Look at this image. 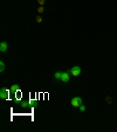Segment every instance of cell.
<instances>
[{
  "mask_svg": "<svg viewBox=\"0 0 117 132\" xmlns=\"http://www.w3.org/2000/svg\"><path fill=\"white\" fill-rule=\"evenodd\" d=\"M70 104H72L73 107H79V106L82 104L81 97H79V96H76V97H73L72 100H70Z\"/></svg>",
  "mask_w": 117,
  "mask_h": 132,
  "instance_id": "6da1fadb",
  "label": "cell"
},
{
  "mask_svg": "<svg viewBox=\"0 0 117 132\" xmlns=\"http://www.w3.org/2000/svg\"><path fill=\"white\" fill-rule=\"evenodd\" d=\"M35 19H36V21H37V23H41V21H42V18L40 17V16H37Z\"/></svg>",
  "mask_w": 117,
  "mask_h": 132,
  "instance_id": "8fae6325",
  "label": "cell"
},
{
  "mask_svg": "<svg viewBox=\"0 0 117 132\" xmlns=\"http://www.w3.org/2000/svg\"><path fill=\"white\" fill-rule=\"evenodd\" d=\"M19 88H20V86H19V85H17V84H14V85H12V86H11V88H9V91L14 93V92H17V91H19Z\"/></svg>",
  "mask_w": 117,
  "mask_h": 132,
  "instance_id": "8992f818",
  "label": "cell"
},
{
  "mask_svg": "<svg viewBox=\"0 0 117 132\" xmlns=\"http://www.w3.org/2000/svg\"><path fill=\"white\" fill-rule=\"evenodd\" d=\"M21 106H22V107H28V101H22V103H21Z\"/></svg>",
  "mask_w": 117,
  "mask_h": 132,
  "instance_id": "30bf717a",
  "label": "cell"
},
{
  "mask_svg": "<svg viewBox=\"0 0 117 132\" xmlns=\"http://www.w3.org/2000/svg\"><path fill=\"white\" fill-rule=\"evenodd\" d=\"M7 48H8V44H7L6 41H1V43H0V51H1V52H6Z\"/></svg>",
  "mask_w": 117,
  "mask_h": 132,
  "instance_id": "5b68a950",
  "label": "cell"
},
{
  "mask_svg": "<svg viewBox=\"0 0 117 132\" xmlns=\"http://www.w3.org/2000/svg\"><path fill=\"white\" fill-rule=\"evenodd\" d=\"M70 79V72L68 71V72H62V74H61V81L63 83H68Z\"/></svg>",
  "mask_w": 117,
  "mask_h": 132,
  "instance_id": "3957f363",
  "label": "cell"
},
{
  "mask_svg": "<svg viewBox=\"0 0 117 132\" xmlns=\"http://www.w3.org/2000/svg\"><path fill=\"white\" fill-rule=\"evenodd\" d=\"M79 109H80V111H81V112H84V111H86V106L83 105V104H81V105L79 106Z\"/></svg>",
  "mask_w": 117,
  "mask_h": 132,
  "instance_id": "9c48e42d",
  "label": "cell"
},
{
  "mask_svg": "<svg viewBox=\"0 0 117 132\" xmlns=\"http://www.w3.org/2000/svg\"><path fill=\"white\" fill-rule=\"evenodd\" d=\"M69 72H70V74H72L73 77H79V76L81 74L82 70H81V67H80V66H73Z\"/></svg>",
  "mask_w": 117,
  "mask_h": 132,
  "instance_id": "7a4b0ae2",
  "label": "cell"
},
{
  "mask_svg": "<svg viewBox=\"0 0 117 132\" xmlns=\"http://www.w3.org/2000/svg\"><path fill=\"white\" fill-rule=\"evenodd\" d=\"M61 74H62V72H55V73H54V78L56 80H61Z\"/></svg>",
  "mask_w": 117,
  "mask_h": 132,
  "instance_id": "52a82bcc",
  "label": "cell"
},
{
  "mask_svg": "<svg viewBox=\"0 0 117 132\" xmlns=\"http://www.w3.org/2000/svg\"><path fill=\"white\" fill-rule=\"evenodd\" d=\"M0 97L1 99H7L8 98V91H7V88H1L0 90Z\"/></svg>",
  "mask_w": 117,
  "mask_h": 132,
  "instance_id": "277c9868",
  "label": "cell"
},
{
  "mask_svg": "<svg viewBox=\"0 0 117 132\" xmlns=\"http://www.w3.org/2000/svg\"><path fill=\"white\" fill-rule=\"evenodd\" d=\"M43 11H45V9H43V7H42V6H41V7H40V8L37 9V12H39V13H42V12H43Z\"/></svg>",
  "mask_w": 117,
  "mask_h": 132,
  "instance_id": "4fadbf2b",
  "label": "cell"
},
{
  "mask_svg": "<svg viewBox=\"0 0 117 132\" xmlns=\"http://www.w3.org/2000/svg\"><path fill=\"white\" fill-rule=\"evenodd\" d=\"M37 2H39L40 5H43V4L46 2V0H37Z\"/></svg>",
  "mask_w": 117,
  "mask_h": 132,
  "instance_id": "7c38bea8",
  "label": "cell"
},
{
  "mask_svg": "<svg viewBox=\"0 0 117 132\" xmlns=\"http://www.w3.org/2000/svg\"><path fill=\"white\" fill-rule=\"evenodd\" d=\"M5 71V62H0V72H4Z\"/></svg>",
  "mask_w": 117,
  "mask_h": 132,
  "instance_id": "ba28073f",
  "label": "cell"
}]
</instances>
